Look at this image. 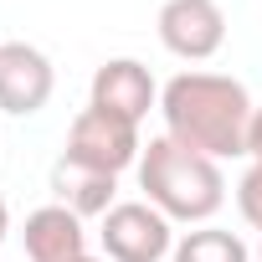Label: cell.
I'll return each mask as SVG.
<instances>
[{"label":"cell","mask_w":262,"mask_h":262,"mask_svg":"<svg viewBox=\"0 0 262 262\" xmlns=\"http://www.w3.org/2000/svg\"><path fill=\"white\" fill-rule=\"evenodd\" d=\"M252 93L226 72H180L160 88L165 134L206 160H236L247 155V123H252Z\"/></svg>","instance_id":"obj_1"},{"label":"cell","mask_w":262,"mask_h":262,"mask_svg":"<svg viewBox=\"0 0 262 262\" xmlns=\"http://www.w3.org/2000/svg\"><path fill=\"white\" fill-rule=\"evenodd\" d=\"M139 190L155 211H165L170 221H185V226H206L221 201H226V175H221V160H206L185 144H175L170 134H155L139 155Z\"/></svg>","instance_id":"obj_2"},{"label":"cell","mask_w":262,"mask_h":262,"mask_svg":"<svg viewBox=\"0 0 262 262\" xmlns=\"http://www.w3.org/2000/svg\"><path fill=\"white\" fill-rule=\"evenodd\" d=\"M139 155H144V139H139V123H128V118H113V113L88 103L67 123L62 160H72V165H88V170H103V175H123V170L139 165Z\"/></svg>","instance_id":"obj_3"},{"label":"cell","mask_w":262,"mask_h":262,"mask_svg":"<svg viewBox=\"0 0 262 262\" xmlns=\"http://www.w3.org/2000/svg\"><path fill=\"white\" fill-rule=\"evenodd\" d=\"M108 262H165L175 252V221L149 201H118L98 226Z\"/></svg>","instance_id":"obj_4"},{"label":"cell","mask_w":262,"mask_h":262,"mask_svg":"<svg viewBox=\"0 0 262 262\" xmlns=\"http://www.w3.org/2000/svg\"><path fill=\"white\" fill-rule=\"evenodd\" d=\"M155 31H160L170 57L206 62L226 47V11L216 0H165L160 16H155Z\"/></svg>","instance_id":"obj_5"},{"label":"cell","mask_w":262,"mask_h":262,"mask_svg":"<svg viewBox=\"0 0 262 262\" xmlns=\"http://www.w3.org/2000/svg\"><path fill=\"white\" fill-rule=\"evenodd\" d=\"M88 103L103 108V113H113V118L144 123L149 108H160V82H155V72H149L139 57H108V62L93 72Z\"/></svg>","instance_id":"obj_6"},{"label":"cell","mask_w":262,"mask_h":262,"mask_svg":"<svg viewBox=\"0 0 262 262\" xmlns=\"http://www.w3.org/2000/svg\"><path fill=\"white\" fill-rule=\"evenodd\" d=\"M52 88H57V72H52V57L31 41H0V108L16 113V118H31L52 103Z\"/></svg>","instance_id":"obj_7"},{"label":"cell","mask_w":262,"mask_h":262,"mask_svg":"<svg viewBox=\"0 0 262 262\" xmlns=\"http://www.w3.org/2000/svg\"><path fill=\"white\" fill-rule=\"evenodd\" d=\"M21 247L31 262H77L88 257V231H82V216L67 211V206H36L21 226Z\"/></svg>","instance_id":"obj_8"},{"label":"cell","mask_w":262,"mask_h":262,"mask_svg":"<svg viewBox=\"0 0 262 262\" xmlns=\"http://www.w3.org/2000/svg\"><path fill=\"white\" fill-rule=\"evenodd\" d=\"M52 190H57V206L77 211L82 221L88 216H108L118 201V175H103V170H88V165H72V160H57L52 165Z\"/></svg>","instance_id":"obj_9"},{"label":"cell","mask_w":262,"mask_h":262,"mask_svg":"<svg viewBox=\"0 0 262 262\" xmlns=\"http://www.w3.org/2000/svg\"><path fill=\"white\" fill-rule=\"evenodd\" d=\"M170 262H252V252H247V242L236 236V231H226V226H195V231H180L175 236V252H170Z\"/></svg>","instance_id":"obj_10"},{"label":"cell","mask_w":262,"mask_h":262,"mask_svg":"<svg viewBox=\"0 0 262 262\" xmlns=\"http://www.w3.org/2000/svg\"><path fill=\"white\" fill-rule=\"evenodd\" d=\"M236 211L252 231H262V160H252L236 180Z\"/></svg>","instance_id":"obj_11"},{"label":"cell","mask_w":262,"mask_h":262,"mask_svg":"<svg viewBox=\"0 0 262 262\" xmlns=\"http://www.w3.org/2000/svg\"><path fill=\"white\" fill-rule=\"evenodd\" d=\"M247 160H262V103L252 108V123H247Z\"/></svg>","instance_id":"obj_12"},{"label":"cell","mask_w":262,"mask_h":262,"mask_svg":"<svg viewBox=\"0 0 262 262\" xmlns=\"http://www.w3.org/2000/svg\"><path fill=\"white\" fill-rule=\"evenodd\" d=\"M6 231H11V206L0 201V242H6Z\"/></svg>","instance_id":"obj_13"},{"label":"cell","mask_w":262,"mask_h":262,"mask_svg":"<svg viewBox=\"0 0 262 262\" xmlns=\"http://www.w3.org/2000/svg\"><path fill=\"white\" fill-rule=\"evenodd\" d=\"M77 262H108V257H93V252H88V257H77Z\"/></svg>","instance_id":"obj_14"},{"label":"cell","mask_w":262,"mask_h":262,"mask_svg":"<svg viewBox=\"0 0 262 262\" xmlns=\"http://www.w3.org/2000/svg\"><path fill=\"white\" fill-rule=\"evenodd\" d=\"M257 257H262V247H257Z\"/></svg>","instance_id":"obj_15"}]
</instances>
